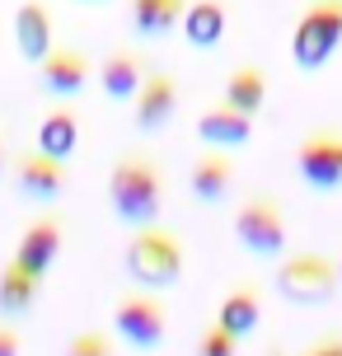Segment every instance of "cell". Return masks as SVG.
Returning a JSON list of instances; mask_svg holds the SVG:
<instances>
[{
    "instance_id": "cell-19",
    "label": "cell",
    "mask_w": 342,
    "mask_h": 356,
    "mask_svg": "<svg viewBox=\"0 0 342 356\" xmlns=\"http://www.w3.org/2000/svg\"><path fill=\"white\" fill-rule=\"evenodd\" d=\"M216 323L234 338H249L253 328L263 323V300H258V291L253 286H230L225 291V300L216 309Z\"/></svg>"
},
{
    "instance_id": "cell-23",
    "label": "cell",
    "mask_w": 342,
    "mask_h": 356,
    "mask_svg": "<svg viewBox=\"0 0 342 356\" xmlns=\"http://www.w3.org/2000/svg\"><path fill=\"white\" fill-rule=\"evenodd\" d=\"M66 356H113V338L108 333H75L66 342Z\"/></svg>"
},
{
    "instance_id": "cell-13",
    "label": "cell",
    "mask_w": 342,
    "mask_h": 356,
    "mask_svg": "<svg viewBox=\"0 0 342 356\" xmlns=\"http://www.w3.org/2000/svg\"><path fill=\"white\" fill-rule=\"evenodd\" d=\"M197 136L211 150H244L253 141V118L239 113V108H230V104H211L197 118Z\"/></svg>"
},
{
    "instance_id": "cell-17",
    "label": "cell",
    "mask_w": 342,
    "mask_h": 356,
    "mask_svg": "<svg viewBox=\"0 0 342 356\" xmlns=\"http://www.w3.org/2000/svg\"><path fill=\"white\" fill-rule=\"evenodd\" d=\"M38 286H42V277L10 258V263L0 267V314H5V319L28 314V309L38 305Z\"/></svg>"
},
{
    "instance_id": "cell-29",
    "label": "cell",
    "mask_w": 342,
    "mask_h": 356,
    "mask_svg": "<svg viewBox=\"0 0 342 356\" xmlns=\"http://www.w3.org/2000/svg\"><path fill=\"white\" fill-rule=\"evenodd\" d=\"M338 282H342V258H338Z\"/></svg>"
},
{
    "instance_id": "cell-2",
    "label": "cell",
    "mask_w": 342,
    "mask_h": 356,
    "mask_svg": "<svg viewBox=\"0 0 342 356\" xmlns=\"http://www.w3.org/2000/svg\"><path fill=\"white\" fill-rule=\"evenodd\" d=\"M342 47V0H309L291 29V61L300 71H324Z\"/></svg>"
},
{
    "instance_id": "cell-10",
    "label": "cell",
    "mask_w": 342,
    "mask_h": 356,
    "mask_svg": "<svg viewBox=\"0 0 342 356\" xmlns=\"http://www.w3.org/2000/svg\"><path fill=\"white\" fill-rule=\"evenodd\" d=\"M15 47L33 66L56 47V15H52L47 0H24L15 10Z\"/></svg>"
},
{
    "instance_id": "cell-3",
    "label": "cell",
    "mask_w": 342,
    "mask_h": 356,
    "mask_svg": "<svg viewBox=\"0 0 342 356\" xmlns=\"http://www.w3.org/2000/svg\"><path fill=\"white\" fill-rule=\"evenodd\" d=\"M122 263L131 272V282L164 291V286H174L183 277V244L174 230H164L160 220H155V225L131 230V244H127Z\"/></svg>"
},
{
    "instance_id": "cell-1",
    "label": "cell",
    "mask_w": 342,
    "mask_h": 356,
    "mask_svg": "<svg viewBox=\"0 0 342 356\" xmlns=\"http://www.w3.org/2000/svg\"><path fill=\"white\" fill-rule=\"evenodd\" d=\"M164 193H169L164 169L150 160V155H141V150H136V155H122V160L108 169V207L122 225H131V230L160 220Z\"/></svg>"
},
{
    "instance_id": "cell-20",
    "label": "cell",
    "mask_w": 342,
    "mask_h": 356,
    "mask_svg": "<svg viewBox=\"0 0 342 356\" xmlns=\"http://www.w3.org/2000/svg\"><path fill=\"white\" fill-rule=\"evenodd\" d=\"M183 5L188 0H131L127 15H131V29L141 38H169L183 19Z\"/></svg>"
},
{
    "instance_id": "cell-11",
    "label": "cell",
    "mask_w": 342,
    "mask_h": 356,
    "mask_svg": "<svg viewBox=\"0 0 342 356\" xmlns=\"http://www.w3.org/2000/svg\"><path fill=\"white\" fill-rule=\"evenodd\" d=\"M61 244H66V225H61V216H38L28 230L19 234L15 244V263H24L28 272H38V277H47L56 263V253H61Z\"/></svg>"
},
{
    "instance_id": "cell-8",
    "label": "cell",
    "mask_w": 342,
    "mask_h": 356,
    "mask_svg": "<svg viewBox=\"0 0 342 356\" xmlns=\"http://www.w3.org/2000/svg\"><path fill=\"white\" fill-rule=\"evenodd\" d=\"M179 113V80L169 71H145L141 89L131 94V122L136 131H160Z\"/></svg>"
},
{
    "instance_id": "cell-14",
    "label": "cell",
    "mask_w": 342,
    "mask_h": 356,
    "mask_svg": "<svg viewBox=\"0 0 342 356\" xmlns=\"http://www.w3.org/2000/svg\"><path fill=\"white\" fill-rule=\"evenodd\" d=\"M145 56L141 52H131V47H113L99 66H94V75H99V89L108 94V99H122V104H131V94L141 89L145 80Z\"/></svg>"
},
{
    "instance_id": "cell-9",
    "label": "cell",
    "mask_w": 342,
    "mask_h": 356,
    "mask_svg": "<svg viewBox=\"0 0 342 356\" xmlns=\"http://www.w3.org/2000/svg\"><path fill=\"white\" fill-rule=\"evenodd\" d=\"M90 75H94V61L80 47H52L38 61V85L47 89V94H56V99L80 94V89L90 85Z\"/></svg>"
},
{
    "instance_id": "cell-15",
    "label": "cell",
    "mask_w": 342,
    "mask_h": 356,
    "mask_svg": "<svg viewBox=\"0 0 342 356\" xmlns=\"http://www.w3.org/2000/svg\"><path fill=\"white\" fill-rule=\"evenodd\" d=\"M225 29H230V15H225V5H220V0H188V5H183L179 33H183L188 47H197V52L220 47Z\"/></svg>"
},
{
    "instance_id": "cell-18",
    "label": "cell",
    "mask_w": 342,
    "mask_h": 356,
    "mask_svg": "<svg viewBox=\"0 0 342 356\" xmlns=\"http://www.w3.org/2000/svg\"><path fill=\"white\" fill-rule=\"evenodd\" d=\"M38 150L42 155H52V160H71L75 150H80V118H75L71 108H52L42 122H38Z\"/></svg>"
},
{
    "instance_id": "cell-6",
    "label": "cell",
    "mask_w": 342,
    "mask_h": 356,
    "mask_svg": "<svg viewBox=\"0 0 342 356\" xmlns=\"http://www.w3.org/2000/svg\"><path fill=\"white\" fill-rule=\"evenodd\" d=\"M113 333L136 352H155L169 338V309L155 296H127L113 305Z\"/></svg>"
},
{
    "instance_id": "cell-27",
    "label": "cell",
    "mask_w": 342,
    "mask_h": 356,
    "mask_svg": "<svg viewBox=\"0 0 342 356\" xmlns=\"http://www.w3.org/2000/svg\"><path fill=\"white\" fill-rule=\"evenodd\" d=\"M80 5H108V0H80Z\"/></svg>"
},
{
    "instance_id": "cell-5",
    "label": "cell",
    "mask_w": 342,
    "mask_h": 356,
    "mask_svg": "<svg viewBox=\"0 0 342 356\" xmlns=\"http://www.w3.org/2000/svg\"><path fill=\"white\" fill-rule=\"evenodd\" d=\"M234 239L253 258H282L286 253V211H282V202L268 197V193L249 197L234 211Z\"/></svg>"
},
{
    "instance_id": "cell-21",
    "label": "cell",
    "mask_w": 342,
    "mask_h": 356,
    "mask_svg": "<svg viewBox=\"0 0 342 356\" xmlns=\"http://www.w3.org/2000/svg\"><path fill=\"white\" fill-rule=\"evenodd\" d=\"M220 104L239 108V113H263V104H268V80H263V71L258 66H234L230 75H225V89H220Z\"/></svg>"
},
{
    "instance_id": "cell-4",
    "label": "cell",
    "mask_w": 342,
    "mask_h": 356,
    "mask_svg": "<svg viewBox=\"0 0 342 356\" xmlns=\"http://www.w3.org/2000/svg\"><path fill=\"white\" fill-rule=\"evenodd\" d=\"M277 296L291 305H328L342 291L338 282V263L324 253H286L277 263Z\"/></svg>"
},
{
    "instance_id": "cell-26",
    "label": "cell",
    "mask_w": 342,
    "mask_h": 356,
    "mask_svg": "<svg viewBox=\"0 0 342 356\" xmlns=\"http://www.w3.org/2000/svg\"><path fill=\"white\" fill-rule=\"evenodd\" d=\"M0 174H5V136H0Z\"/></svg>"
},
{
    "instance_id": "cell-28",
    "label": "cell",
    "mask_w": 342,
    "mask_h": 356,
    "mask_svg": "<svg viewBox=\"0 0 342 356\" xmlns=\"http://www.w3.org/2000/svg\"><path fill=\"white\" fill-rule=\"evenodd\" d=\"M268 356H282V347H268Z\"/></svg>"
},
{
    "instance_id": "cell-16",
    "label": "cell",
    "mask_w": 342,
    "mask_h": 356,
    "mask_svg": "<svg viewBox=\"0 0 342 356\" xmlns=\"http://www.w3.org/2000/svg\"><path fill=\"white\" fill-rule=\"evenodd\" d=\"M188 188H193V197L197 202H206V207H216V202H225L234 188V160L225 155V150H202L197 160H193V174H188Z\"/></svg>"
},
{
    "instance_id": "cell-7",
    "label": "cell",
    "mask_w": 342,
    "mask_h": 356,
    "mask_svg": "<svg viewBox=\"0 0 342 356\" xmlns=\"http://www.w3.org/2000/svg\"><path fill=\"white\" fill-rule=\"evenodd\" d=\"M295 174L305 178L314 193H338L342 188V131L338 127L309 131L305 141L295 145Z\"/></svg>"
},
{
    "instance_id": "cell-24",
    "label": "cell",
    "mask_w": 342,
    "mask_h": 356,
    "mask_svg": "<svg viewBox=\"0 0 342 356\" xmlns=\"http://www.w3.org/2000/svg\"><path fill=\"white\" fill-rule=\"evenodd\" d=\"M19 352H24V338H19V328L0 323V356H19Z\"/></svg>"
},
{
    "instance_id": "cell-25",
    "label": "cell",
    "mask_w": 342,
    "mask_h": 356,
    "mask_svg": "<svg viewBox=\"0 0 342 356\" xmlns=\"http://www.w3.org/2000/svg\"><path fill=\"white\" fill-rule=\"evenodd\" d=\"M305 356H342V338H324L319 347H309Z\"/></svg>"
},
{
    "instance_id": "cell-12",
    "label": "cell",
    "mask_w": 342,
    "mask_h": 356,
    "mask_svg": "<svg viewBox=\"0 0 342 356\" xmlns=\"http://www.w3.org/2000/svg\"><path fill=\"white\" fill-rule=\"evenodd\" d=\"M15 188L24 197H33V202H56V197L66 193V164L42 155L33 145V150H24L15 160Z\"/></svg>"
},
{
    "instance_id": "cell-22",
    "label": "cell",
    "mask_w": 342,
    "mask_h": 356,
    "mask_svg": "<svg viewBox=\"0 0 342 356\" xmlns=\"http://www.w3.org/2000/svg\"><path fill=\"white\" fill-rule=\"evenodd\" d=\"M234 352H239V338L225 333L220 323H211V328L197 338V352H193V356H234Z\"/></svg>"
}]
</instances>
